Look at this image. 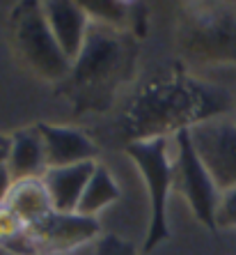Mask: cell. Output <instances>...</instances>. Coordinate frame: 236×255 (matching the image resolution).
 <instances>
[{"label": "cell", "mask_w": 236, "mask_h": 255, "mask_svg": "<svg viewBox=\"0 0 236 255\" xmlns=\"http://www.w3.org/2000/svg\"><path fill=\"white\" fill-rule=\"evenodd\" d=\"M236 115V88L200 74L152 81L129 101L126 131L133 140L174 136L197 122Z\"/></svg>", "instance_id": "6da1fadb"}, {"label": "cell", "mask_w": 236, "mask_h": 255, "mask_svg": "<svg viewBox=\"0 0 236 255\" xmlns=\"http://www.w3.org/2000/svg\"><path fill=\"white\" fill-rule=\"evenodd\" d=\"M124 154L138 168L147 189L152 221L142 251L149 253L172 235L170 228V196L174 189V136H156L131 140Z\"/></svg>", "instance_id": "7a4b0ae2"}, {"label": "cell", "mask_w": 236, "mask_h": 255, "mask_svg": "<svg viewBox=\"0 0 236 255\" xmlns=\"http://www.w3.org/2000/svg\"><path fill=\"white\" fill-rule=\"evenodd\" d=\"M183 53L209 69H236V12L202 7L181 28Z\"/></svg>", "instance_id": "3957f363"}, {"label": "cell", "mask_w": 236, "mask_h": 255, "mask_svg": "<svg viewBox=\"0 0 236 255\" xmlns=\"http://www.w3.org/2000/svg\"><path fill=\"white\" fill-rule=\"evenodd\" d=\"M12 35L21 60L39 78L48 83H62L71 76L74 65L51 35L39 2H23L18 7V12L14 14Z\"/></svg>", "instance_id": "277c9868"}, {"label": "cell", "mask_w": 236, "mask_h": 255, "mask_svg": "<svg viewBox=\"0 0 236 255\" xmlns=\"http://www.w3.org/2000/svg\"><path fill=\"white\" fill-rule=\"evenodd\" d=\"M174 186L183 196L190 214L197 223L216 230V209L220 200V189L209 177L207 168L197 159L188 138V129L174 133Z\"/></svg>", "instance_id": "5b68a950"}, {"label": "cell", "mask_w": 236, "mask_h": 255, "mask_svg": "<svg viewBox=\"0 0 236 255\" xmlns=\"http://www.w3.org/2000/svg\"><path fill=\"white\" fill-rule=\"evenodd\" d=\"M197 159L207 168L220 193L236 186V118L223 115L197 122L188 129Z\"/></svg>", "instance_id": "8992f818"}, {"label": "cell", "mask_w": 236, "mask_h": 255, "mask_svg": "<svg viewBox=\"0 0 236 255\" xmlns=\"http://www.w3.org/2000/svg\"><path fill=\"white\" fill-rule=\"evenodd\" d=\"M119 35L122 32L92 23L85 46L74 62L71 76L67 81H74L83 90H92L108 83L122 69V62H124V46L119 42Z\"/></svg>", "instance_id": "52a82bcc"}, {"label": "cell", "mask_w": 236, "mask_h": 255, "mask_svg": "<svg viewBox=\"0 0 236 255\" xmlns=\"http://www.w3.org/2000/svg\"><path fill=\"white\" fill-rule=\"evenodd\" d=\"M28 237L35 255L69 253V251L85 249L89 244L99 242L103 237V228H101V221L96 219L55 212L42 226L30 228Z\"/></svg>", "instance_id": "ba28073f"}, {"label": "cell", "mask_w": 236, "mask_h": 255, "mask_svg": "<svg viewBox=\"0 0 236 255\" xmlns=\"http://www.w3.org/2000/svg\"><path fill=\"white\" fill-rule=\"evenodd\" d=\"M35 129L39 131V136L44 140L48 168H65L76 166V163L101 161V149L96 140L78 127L39 122V125H35Z\"/></svg>", "instance_id": "9c48e42d"}, {"label": "cell", "mask_w": 236, "mask_h": 255, "mask_svg": "<svg viewBox=\"0 0 236 255\" xmlns=\"http://www.w3.org/2000/svg\"><path fill=\"white\" fill-rule=\"evenodd\" d=\"M42 14L51 35L55 37L62 53L71 60V65L78 60L89 35L92 21L85 12L83 2H69V0H44Z\"/></svg>", "instance_id": "30bf717a"}, {"label": "cell", "mask_w": 236, "mask_h": 255, "mask_svg": "<svg viewBox=\"0 0 236 255\" xmlns=\"http://www.w3.org/2000/svg\"><path fill=\"white\" fill-rule=\"evenodd\" d=\"M96 163L99 161L76 163V166H65V168H48L46 175L42 177V182L46 186L48 196H51L55 212L76 214L78 202H80L89 179L94 175Z\"/></svg>", "instance_id": "8fae6325"}, {"label": "cell", "mask_w": 236, "mask_h": 255, "mask_svg": "<svg viewBox=\"0 0 236 255\" xmlns=\"http://www.w3.org/2000/svg\"><path fill=\"white\" fill-rule=\"evenodd\" d=\"M7 170L14 182L21 179H42L48 170L46 149L35 127L18 129L12 133V147L7 159Z\"/></svg>", "instance_id": "7c38bea8"}, {"label": "cell", "mask_w": 236, "mask_h": 255, "mask_svg": "<svg viewBox=\"0 0 236 255\" xmlns=\"http://www.w3.org/2000/svg\"><path fill=\"white\" fill-rule=\"evenodd\" d=\"M5 205L25 223V228H37L55 214L51 196L42 179H21L14 182L5 198Z\"/></svg>", "instance_id": "4fadbf2b"}, {"label": "cell", "mask_w": 236, "mask_h": 255, "mask_svg": "<svg viewBox=\"0 0 236 255\" xmlns=\"http://www.w3.org/2000/svg\"><path fill=\"white\" fill-rule=\"evenodd\" d=\"M119 200H122V184H119L117 172L103 161H99L83 198L78 202L76 214L101 221L112 207H117Z\"/></svg>", "instance_id": "5bb4252c"}, {"label": "cell", "mask_w": 236, "mask_h": 255, "mask_svg": "<svg viewBox=\"0 0 236 255\" xmlns=\"http://www.w3.org/2000/svg\"><path fill=\"white\" fill-rule=\"evenodd\" d=\"M89 21L101 28L115 30V32H126L133 25V9L136 5L131 2H119V0H94V2H83Z\"/></svg>", "instance_id": "9a60e30c"}, {"label": "cell", "mask_w": 236, "mask_h": 255, "mask_svg": "<svg viewBox=\"0 0 236 255\" xmlns=\"http://www.w3.org/2000/svg\"><path fill=\"white\" fill-rule=\"evenodd\" d=\"M25 232H28V228H25L23 221L18 219L5 202H0V244L12 251L25 237Z\"/></svg>", "instance_id": "2e32d148"}, {"label": "cell", "mask_w": 236, "mask_h": 255, "mask_svg": "<svg viewBox=\"0 0 236 255\" xmlns=\"http://www.w3.org/2000/svg\"><path fill=\"white\" fill-rule=\"evenodd\" d=\"M216 230H236V186L220 193L216 209Z\"/></svg>", "instance_id": "e0dca14e"}, {"label": "cell", "mask_w": 236, "mask_h": 255, "mask_svg": "<svg viewBox=\"0 0 236 255\" xmlns=\"http://www.w3.org/2000/svg\"><path fill=\"white\" fill-rule=\"evenodd\" d=\"M51 255H96V242L78 251H69V253H51Z\"/></svg>", "instance_id": "ac0fdd59"}, {"label": "cell", "mask_w": 236, "mask_h": 255, "mask_svg": "<svg viewBox=\"0 0 236 255\" xmlns=\"http://www.w3.org/2000/svg\"><path fill=\"white\" fill-rule=\"evenodd\" d=\"M0 255H14V253L7 249V246H2V244H0Z\"/></svg>", "instance_id": "d6986e66"}, {"label": "cell", "mask_w": 236, "mask_h": 255, "mask_svg": "<svg viewBox=\"0 0 236 255\" xmlns=\"http://www.w3.org/2000/svg\"><path fill=\"white\" fill-rule=\"evenodd\" d=\"M234 118H236V115H234Z\"/></svg>", "instance_id": "ffe728a7"}]
</instances>
